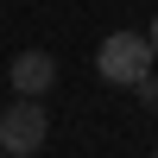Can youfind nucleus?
Segmentation results:
<instances>
[{"instance_id": "f257e3e1", "label": "nucleus", "mask_w": 158, "mask_h": 158, "mask_svg": "<svg viewBox=\"0 0 158 158\" xmlns=\"http://www.w3.org/2000/svg\"><path fill=\"white\" fill-rule=\"evenodd\" d=\"M152 63H158L152 32H114V38H101V51H95L101 82H114V89H139L152 76Z\"/></svg>"}, {"instance_id": "f03ea898", "label": "nucleus", "mask_w": 158, "mask_h": 158, "mask_svg": "<svg viewBox=\"0 0 158 158\" xmlns=\"http://www.w3.org/2000/svg\"><path fill=\"white\" fill-rule=\"evenodd\" d=\"M44 139H51V114L38 108V95H19L6 114H0V146H6L13 158H32Z\"/></svg>"}, {"instance_id": "7ed1b4c3", "label": "nucleus", "mask_w": 158, "mask_h": 158, "mask_svg": "<svg viewBox=\"0 0 158 158\" xmlns=\"http://www.w3.org/2000/svg\"><path fill=\"white\" fill-rule=\"evenodd\" d=\"M6 76H13L19 95H44V89L57 82V57H51V51H19V57L6 63Z\"/></svg>"}, {"instance_id": "20e7f679", "label": "nucleus", "mask_w": 158, "mask_h": 158, "mask_svg": "<svg viewBox=\"0 0 158 158\" xmlns=\"http://www.w3.org/2000/svg\"><path fill=\"white\" fill-rule=\"evenodd\" d=\"M133 95H139V108H152V114H158V76H146V82H139Z\"/></svg>"}, {"instance_id": "39448f33", "label": "nucleus", "mask_w": 158, "mask_h": 158, "mask_svg": "<svg viewBox=\"0 0 158 158\" xmlns=\"http://www.w3.org/2000/svg\"><path fill=\"white\" fill-rule=\"evenodd\" d=\"M152 44H158V19H152Z\"/></svg>"}, {"instance_id": "423d86ee", "label": "nucleus", "mask_w": 158, "mask_h": 158, "mask_svg": "<svg viewBox=\"0 0 158 158\" xmlns=\"http://www.w3.org/2000/svg\"><path fill=\"white\" fill-rule=\"evenodd\" d=\"M0 158H13V152H6V146H0Z\"/></svg>"}, {"instance_id": "0eeeda50", "label": "nucleus", "mask_w": 158, "mask_h": 158, "mask_svg": "<svg viewBox=\"0 0 158 158\" xmlns=\"http://www.w3.org/2000/svg\"><path fill=\"white\" fill-rule=\"evenodd\" d=\"M152 158H158V152H152Z\"/></svg>"}]
</instances>
